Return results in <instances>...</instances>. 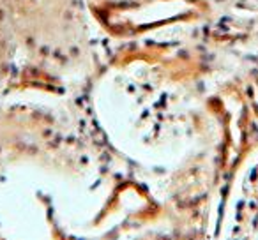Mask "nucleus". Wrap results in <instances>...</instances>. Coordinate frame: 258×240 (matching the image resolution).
<instances>
[{"instance_id": "obj_1", "label": "nucleus", "mask_w": 258, "mask_h": 240, "mask_svg": "<svg viewBox=\"0 0 258 240\" xmlns=\"http://www.w3.org/2000/svg\"><path fill=\"white\" fill-rule=\"evenodd\" d=\"M225 240H258V194L240 203Z\"/></svg>"}]
</instances>
